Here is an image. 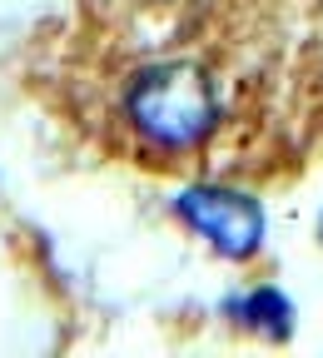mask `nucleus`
Here are the masks:
<instances>
[{
    "instance_id": "1",
    "label": "nucleus",
    "mask_w": 323,
    "mask_h": 358,
    "mask_svg": "<svg viewBox=\"0 0 323 358\" xmlns=\"http://www.w3.org/2000/svg\"><path fill=\"white\" fill-rule=\"evenodd\" d=\"M129 120L164 150H189L214 129V90L194 65H155L129 85Z\"/></svg>"
},
{
    "instance_id": "2",
    "label": "nucleus",
    "mask_w": 323,
    "mask_h": 358,
    "mask_svg": "<svg viewBox=\"0 0 323 358\" xmlns=\"http://www.w3.org/2000/svg\"><path fill=\"white\" fill-rule=\"evenodd\" d=\"M174 209L194 234H204L229 259H249L264 244V209H259V199H249L239 189L194 185V189H184L174 199Z\"/></svg>"
},
{
    "instance_id": "3",
    "label": "nucleus",
    "mask_w": 323,
    "mask_h": 358,
    "mask_svg": "<svg viewBox=\"0 0 323 358\" xmlns=\"http://www.w3.org/2000/svg\"><path fill=\"white\" fill-rule=\"evenodd\" d=\"M229 308H234L249 329H264V334H273V338H284V334H289V319H294V308H289V299H284L279 289H254L249 299L229 303Z\"/></svg>"
}]
</instances>
